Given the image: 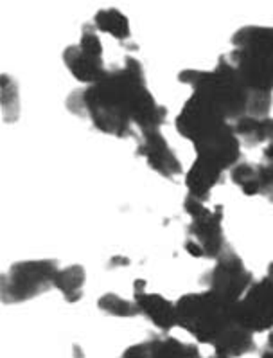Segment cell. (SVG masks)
<instances>
[{
	"label": "cell",
	"instance_id": "obj_4",
	"mask_svg": "<svg viewBox=\"0 0 273 358\" xmlns=\"http://www.w3.org/2000/svg\"><path fill=\"white\" fill-rule=\"evenodd\" d=\"M234 304L212 290L182 295L177 303V322L198 342L214 345L223 333L237 324Z\"/></svg>",
	"mask_w": 273,
	"mask_h": 358
},
{
	"label": "cell",
	"instance_id": "obj_6",
	"mask_svg": "<svg viewBox=\"0 0 273 358\" xmlns=\"http://www.w3.org/2000/svg\"><path fill=\"white\" fill-rule=\"evenodd\" d=\"M237 324L252 333H263L273 328V263L265 279L253 282L246 294L234 304Z\"/></svg>",
	"mask_w": 273,
	"mask_h": 358
},
{
	"label": "cell",
	"instance_id": "obj_21",
	"mask_svg": "<svg viewBox=\"0 0 273 358\" xmlns=\"http://www.w3.org/2000/svg\"><path fill=\"white\" fill-rule=\"evenodd\" d=\"M2 108H4V117L6 121H11V115L13 119L18 117V92L15 83L11 81V78L2 76Z\"/></svg>",
	"mask_w": 273,
	"mask_h": 358
},
{
	"label": "cell",
	"instance_id": "obj_7",
	"mask_svg": "<svg viewBox=\"0 0 273 358\" xmlns=\"http://www.w3.org/2000/svg\"><path fill=\"white\" fill-rule=\"evenodd\" d=\"M209 290L221 295L223 299L237 303L253 285L252 272H248L239 257L230 250H223L218 257V265L207 278Z\"/></svg>",
	"mask_w": 273,
	"mask_h": 358
},
{
	"label": "cell",
	"instance_id": "obj_27",
	"mask_svg": "<svg viewBox=\"0 0 273 358\" xmlns=\"http://www.w3.org/2000/svg\"><path fill=\"white\" fill-rule=\"evenodd\" d=\"M110 265L112 266H115V265H128V259H121V256H115L114 259H112V263H110Z\"/></svg>",
	"mask_w": 273,
	"mask_h": 358
},
{
	"label": "cell",
	"instance_id": "obj_29",
	"mask_svg": "<svg viewBox=\"0 0 273 358\" xmlns=\"http://www.w3.org/2000/svg\"><path fill=\"white\" fill-rule=\"evenodd\" d=\"M210 358H228V357H225V355H219V353H216V355H212V357Z\"/></svg>",
	"mask_w": 273,
	"mask_h": 358
},
{
	"label": "cell",
	"instance_id": "obj_25",
	"mask_svg": "<svg viewBox=\"0 0 273 358\" xmlns=\"http://www.w3.org/2000/svg\"><path fill=\"white\" fill-rule=\"evenodd\" d=\"M146 287L147 282L144 281V279H137V281H135V294H142V292H146Z\"/></svg>",
	"mask_w": 273,
	"mask_h": 358
},
{
	"label": "cell",
	"instance_id": "obj_22",
	"mask_svg": "<svg viewBox=\"0 0 273 358\" xmlns=\"http://www.w3.org/2000/svg\"><path fill=\"white\" fill-rule=\"evenodd\" d=\"M80 47L87 52L103 56V45H101V40H99V36H97V33H96V27H92V26L83 27V33H81V40H80Z\"/></svg>",
	"mask_w": 273,
	"mask_h": 358
},
{
	"label": "cell",
	"instance_id": "obj_26",
	"mask_svg": "<svg viewBox=\"0 0 273 358\" xmlns=\"http://www.w3.org/2000/svg\"><path fill=\"white\" fill-rule=\"evenodd\" d=\"M265 157H266V160H268V164H273V139L270 141V144L266 146Z\"/></svg>",
	"mask_w": 273,
	"mask_h": 358
},
{
	"label": "cell",
	"instance_id": "obj_11",
	"mask_svg": "<svg viewBox=\"0 0 273 358\" xmlns=\"http://www.w3.org/2000/svg\"><path fill=\"white\" fill-rule=\"evenodd\" d=\"M64 62L71 74L81 83L96 85L106 78V69L103 56L83 51L80 45H71L64 51Z\"/></svg>",
	"mask_w": 273,
	"mask_h": 358
},
{
	"label": "cell",
	"instance_id": "obj_5",
	"mask_svg": "<svg viewBox=\"0 0 273 358\" xmlns=\"http://www.w3.org/2000/svg\"><path fill=\"white\" fill-rule=\"evenodd\" d=\"M58 272V265L52 259L17 263L2 278V301L6 304H17L33 299L54 287Z\"/></svg>",
	"mask_w": 273,
	"mask_h": 358
},
{
	"label": "cell",
	"instance_id": "obj_28",
	"mask_svg": "<svg viewBox=\"0 0 273 358\" xmlns=\"http://www.w3.org/2000/svg\"><path fill=\"white\" fill-rule=\"evenodd\" d=\"M260 358H273V350H270V348H266L265 353H263V357Z\"/></svg>",
	"mask_w": 273,
	"mask_h": 358
},
{
	"label": "cell",
	"instance_id": "obj_17",
	"mask_svg": "<svg viewBox=\"0 0 273 358\" xmlns=\"http://www.w3.org/2000/svg\"><path fill=\"white\" fill-rule=\"evenodd\" d=\"M84 279H87V274L83 266L72 265L59 270L54 279V287L64 294L67 303H78L83 297Z\"/></svg>",
	"mask_w": 273,
	"mask_h": 358
},
{
	"label": "cell",
	"instance_id": "obj_15",
	"mask_svg": "<svg viewBox=\"0 0 273 358\" xmlns=\"http://www.w3.org/2000/svg\"><path fill=\"white\" fill-rule=\"evenodd\" d=\"M234 131L237 137L246 141L248 146H257L259 143L273 139V119L244 115L234 122Z\"/></svg>",
	"mask_w": 273,
	"mask_h": 358
},
{
	"label": "cell",
	"instance_id": "obj_12",
	"mask_svg": "<svg viewBox=\"0 0 273 358\" xmlns=\"http://www.w3.org/2000/svg\"><path fill=\"white\" fill-rule=\"evenodd\" d=\"M133 301L139 306L140 313L146 315L162 331H169L175 326H178L177 304H172L171 301H168L162 295L142 292V294H135Z\"/></svg>",
	"mask_w": 273,
	"mask_h": 358
},
{
	"label": "cell",
	"instance_id": "obj_16",
	"mask_svg": "<svg viewBox=\"0 0 273 358\" xmlns=\"http://www.w3.org/2000/svg\"><path fill=\"white\" fill-rule=\"evenodd\" d=\"M149 358H202V355L194 344L172 337H155L149 341Z\"/></svg>",
	"mask_w": 273,
	"mask_h": 358
},
{
	"label": "cell",
	"instance_id": "obj_2",
	"mask_svg": "<svg viewBox=\"0 0 273 358\" xmlns=\"http://www.w3.org/2000/svg\"><path fill=\"white\" fill-rule=\"evenodd\" d=\"M178 80L194 89L193 96L209 106L223 121H237L248 115L252 94L243 87L227 56L219 59L218 67L210 72L184 71Z\"/></svg>",
	"mask_w": 273,
	"mask_h": 358
},
{
	"label": "cell",
	"instance_id": "obj_18",
	"mask_svg": "<svg viewBox=\"0 0 273 358\" xmlns=\"http://www.w3.org/2000/svg\"><path fill=\"white\" fill-rule=\"evenodd\" d=\"M94 26H96L97 31L112 34L114 38L121 40V42L131 36L130 22L117 9H103V11H99L94 18Z\"/></svg>",
	"mask_w": 273,
	"mask_h": 358
},
{
	"label": "cell",
	"instance_id": "obj_23",
	"mask_svg": "<svg viewBox=\"0 0 273 358\" xmlns=\"http://www.w3.org/2000/svg\"><path fill=\"white\" fill-rule=\"evenodd\" d=\"M121 358H149V341L130 345V348L121 355Z\"/></svg>",
	"mask_w": 273,
	"mask_h": 358
},
{
	"label": "cell",
	"instance_id": "obj_10",
	"mask_svg": "<svg viewBox=\"0 0 273 358\" xmlns=\"http://www.w3.org/2000/svg\"><path fill=\"white\" fill-rule=\"evenodd\" d=\"M223 222V207L218 206L214 211L207 209L202 216L193 218V224L189 225V234L194 238L203 250V257H216L218 259L223 254V238L221 231Z\"/></svg>",
	"mask_w": 273,
	"mask_h": 358
},
{
	"label": "cell",
	"instance_id": "obj_8",
	"mask_svg": "<svg viewBox=\"0 0 273 358\" xmlns=\"http://www.w3.org/2000/svg\"><path fill=\"white\" fill-rule=\"evenodd\" d=\"M193 144L200 159L210 160L221 169L232 168L241 157L239 137L235 135L234 127L230 122L216 128V130H212Z\"/></svg>",
	"mask_w": 273,
	"mask_h": 358
},
{
	"label": "cell",
	"instance_id": "obj_19",
	"mask_svg": "<svg viewBox=\"0 0 273 358\" xmlns=\"http://www.w3.org/2000/svg\"><path fill=\"white\" fill-rule=\"evenodd\" d=\"M232 180L244 194L253 196L260 193V166L237 164L232 168Z\"/></svg>",
	"mask_w": 273,
	"mask_h": 358
},
{
	"label": "cell",
	"instance_id": "obj_9",
	"mask_svg": "<svg viewBox=\"0 0 273 358\" xmlns=\"http://www.w3.org/2000/svg\"><path fill=\"white\" fill-rule=\"evenodd\" d=\"M142 143H140L137 155L144 157L147 160V164L152 166L156 173H160L162 177L172 178L182 173V164L178 160L177 153L172 152L165 139L162 137L158 130L156 131H146Z\"/></svg>",
	"mask_w": 273,
	"mask_h": 358
},
{
	"label": "cell",
	"instance_id": "obj_3",
	"mask_svg": "<svg viewBox=\"0 0 273 358\" xmlns=\"http://www.w3.org/2000/svg\"><path fill=\"white\" fill-rule=\"evenodd\" d=\"M230 65L237 80L250 92L273 90V27H243L232 38Z\"/></svg>",
	"mask_w": 273,
	"mask_h": 358
},
{
	"label": "cell",
	"instance_id": "obj_24",
	"mask_svg": "<svg viewBox=\"0 0 273 358\" xmlns=\"http://www.w3.org/2000/svg\"><path fill=\"white\" fill-rule=\"evenodd\" d=\"M185 250H187V252H189L193 257H203L202 247H200V245H198L196 241H193V240L185 243Z\"/></svg>",
	"mask_w": 273,
	"mask_h": 358
},
{
	"label": "cell",
	"instance_id": "obj_20",
	"mask_svg": "<svg viewBox=\"0 0 273 358\" xmlns=\"http://www.w3.org/2000/svg\"><path fill=\"white\" fill-rule=\"evenodd\" d=\"M99 310L114 317H137L140 313L139 306L135 301L122 299L117 294H106L97 301Z\"/></svg>",
	"mask_w": 273,
	"mask_h": 358
},
{
	"label": "cell",
	"instance_id": "obj_13",
	"mask_svg": "<svg viewBox=\"0 0 273 358\" xmlns=\"http://www.w3.org/2000/svg\"><path fill=\"white\" fill-rule=\"evenodd\" d=\"M223 171L225 169H221L214 162L196 157L194 164L191 166L189 173L185 177V186L189 189L191 196L198 200H205L210 191H212V187L221 182Z\"/></svg>",
	"mask_w": 273,
	"mask_h": 358
},
{
	"label": "cell",
	"instance_id": "obj_14",
	"mask_svg": "<svg viewBox=\"0 0 273 358\" xmlns=\"http://www.w3.org/2000/svg\"><path fill=\"white\" fill-rule=\"evenodd\" d=\"M216 353L225 355L228 358L243 357L246 353H252L256 350V342H253V333L248 331L241 324H234L223 333L221 337L214 344Z\"/></svg>",
	"mask_w": 273,
	"mask_h": 358
},
{
	"label": "cell",
	"instance_id": "obj_1",
	"mask_svg": "<svg viewBox=\"0 0 273 358\" xmlns=\"http://www.w3.org/2000/svg\"><path fill=\"white\" fill-rule=\"evenodd\" d=\"M67 108L72 114L87 115L97 130L115 137L133 135V124L142 134L156 131L168 114L147 90L142 65L131 56L99 83L72 92Z\"/></svg>",
	"mask_w": 273,
	"mask_h": 358
}]
</instances>
